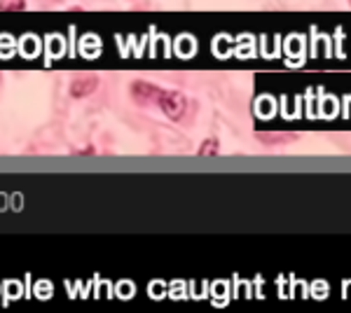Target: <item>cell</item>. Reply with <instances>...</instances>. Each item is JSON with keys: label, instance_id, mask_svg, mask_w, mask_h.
<instances>
[{"label": "cell", "instance_id": "2", "mask_svg": "<svg viewBox=\"0 0 351 313\" xmlns=\"http://www.w3.org/2000/svg\"><path fill=\"white\" fill-rule=\"evenodd\" d=\"M160 92H162V89L157 87V84L145 82V79H134V82H132V99L138 105L157 103V99H160Z\"/></svg>", "mask_w": 351, "mask_h": 313}, {"label": "cell", "instance_id": "3", "mask_svg": "<svg viewBox=\"0 0 351 313\" xmlns=\"http://www.w3.org/2000/svg\"><path fill=\"white\" fill-rule=\"evenodd\" d=\"M96 87H99V77L96 75H82V77H75L68 87V94L73 99H84V96L94 94Z\"/></svg>", "mask_w": 351, "mask_h": 313}, {"label": "cell", "instance_id": "4", "mask_svg": "<svg viewBox=\"0 0 351 313\" xmlns=\"http://www.w3.org/2000/svg\"><path fill=\"white\" fill-rule=\"evenodd\" d=\"M26 8V0H0V12H19Z\"/></svg>", "mask_w": 351, "mask_h": 313}, {"label": "cell", "instance_id": "5", "mask_svg": "<svg viewBox=\"0 0 351 313\" xmlns=\"http://www.w3.org/2000/svg\"><path fill=\"white\" fill-rule=\"evenodd\" d=\"M218 147H216V140H206L204 147H199V155H216Z\"/></svg>", "mask_w": 351, "mask_h": 313}, {"label": "cell", "instance_id": "1", "mask_svg": "<svg viewBox=\"0 0 351 313\" xmlns=\"http://www.w3.org/2000/svg\"><path fill=\"white\" fill-rule=\"evenodd\" d=\"M157 105H160V110L169 119L178 122V119L185 115V110H188V99H185L183 94H178V92H164V89H162L160 99H157Z\"/></svg>", "mask_w": 351, "mask_h": 313}]
</instances>
